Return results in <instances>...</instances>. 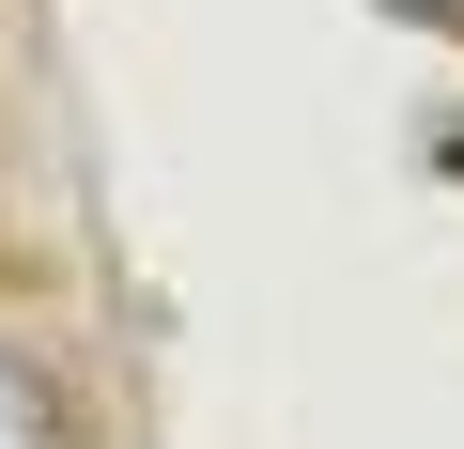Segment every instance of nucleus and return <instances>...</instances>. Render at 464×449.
<instances>
[{
    "label": "nucleus",
    "mask_w": 464,
    "mask_h": 449,
    "mask_svg": "<svg viewBox=\"0 0 464 449\" xmlns=\"http://www.w3.org/2000/svg\"><path fill=\"white\" fill-rule=\"evenodd\" d=\"M0 449H63V387H47L16 341H0Z\"/></svg>",
    "instance_id": "obj_1"
}]
</instances>
